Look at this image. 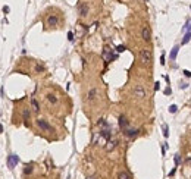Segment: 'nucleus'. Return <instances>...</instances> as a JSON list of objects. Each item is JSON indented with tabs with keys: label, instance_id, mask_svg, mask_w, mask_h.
Listing matches in <instances>:
<instances>
[{
	"label": "nucleus",
	"instance_id": "nucleus-1",
	"mask_svg": "<svg viewBox=\"0 0 191 179\" xmlns=\"http://www.w3.org/2000/svg\"><path fill=\"white\" fill-rule=\"evenodd\" d=\"M140 60L143 65H150L152 62V51L149 48H141L140 51Z\"/></svg>",
	"mask_w": 191,
	"mask_h": 179
},
{
	"label": "nucleus",
	"instance_id": "nucleus-2",
	"mask_svg": "<svg viewBox=\"0 0 191 179\" xmlns=\"http://www.w3.org/2000/svg\"><path fill=\"white\" fill-rule=\"evenodd\" d=\"M37 126L41 129V131H44V132H53V128L49 125V122L47 120H44V119H37Z\"/></svg>",
	"mask_w": 191,
	"mask_h": 179
},
{
	"label": "nucleus",
	"instance_id": "nucleus-3",
	"mask_svg": "<svg viewBox=\"0 0 191 179\" xmlns=\"http://www.w3.org/2000/svg\"><path fill=\"white\" fill-rule=\"evenodd\" d=\"M102 56H103V59H104L106 62H110V60H113V59L116 57V56L113 54V51H112L109 47H104V50H103V54H102Z\"/></svg>",
	"mask_w": 191,
	"mask_h": 179
},
{
	"label": "nucleus",
	"instance_id": "nucleus-4",
	"mask_svg": "<svg viewBox=\"0 0 191 179\" xmlns=\"http://www.w3.org/2000/svg\"><path fill=\"white\" fill-rule=\"evenodd\" d=\"M134 95H135L137 98H140V100H143V98L146 97V91H144L143 85H135V88H134Z\"/></svg>",
	"mask_w": 191,
	"mask_h": 179
},
{
	"label": "nucleus",
	"instance_id": "nucleus-5",
	"mask_svg": "<svg viewBox=\"0 0 191 179\" xmlns=\"http://www.w3.org/2000/svg\"><path fill=\"white\" fill-rule=\"evenodd\" d=\"M47 25H49L50 28L57 26V25H59V18H57L56 15H49V16H47Z\"/></svg>",
	"mask_w": 191,
	"mask_h": 179
},
{
	"label": "nucleus",
	"instance_id": "nucleus-6",
	"mask_svg": "<svg viewBox=\"0 0 191 179\" xmlns=\"http://www.w3.org/2000/svg\"><path fill=\"white\" fill-rule=\"evenodd\" d=\"M116 145H118V140L113 138V140H107V141H106L104 148H106V151H113V150L116 148Z\"/></svg>",
	"mask_w": 191,
	"mask_h": 179
},
{
	"label": "nucleus",
	"instance_id": "nucleus-7",
	"mask_svg": "<svg viewBox=\"0 0 191 179\" xmlns=\"http://www.w3.org/2000/svg\"><path fill=\"white\" fill-rule=\"evenodd\" d=\"M18 163H19V157H18L16 154H10V156L7 157V165H9L10 169H13Z\"/></svg>",
	"mask_w": 191,
	"mask_h": 179
},
{
	"label": "nucleus",
	"instance_id": "nucleus-8",
	"mask_svg": "<svg viewBox=\"0 0 191 179\" xmlns=\"http://www.w3.org/2000/svg\"><path fill=\"white\" fill-rule=\"evenodd\" d=\"M88 4L87 3H79V6H78V13H79V16H87L88 15Z\"/></svg>",
	"mask_w": 191,
	"mask_h": 179
},
{
	"label": "nucleus",
	"instance_id": "nucleus-9",
	"mask_svg": "<svg viewBox=\"0 0 191 179\" xmlns=\"http://www.w3.org/2000/svg\"><path fill=\"white\" fill-rule=\"evenodd\" d=\"M97 95H99V91H97V88H91V90L87 93V101L93 103V101L97 98Z\"/></svg>",
	"mask_w": 191,
	"mask_h": 179
},
{
	"label": "nucleus",
	"instance_id": "nucleus-10",
	"mask_svg": "<svg viewBox=\"0 0 191 179\" xmlns=\"http://www.w3.org/2000/svg\"><path fill=\"white\" fill-rule=\"evenodd\" d=\"M141 37H143L144 41H150V40H152V31H150L149 26H144V28H143V31H141Z\"/></svg>",
	"mask_w": 191,
	"mask_h": 179
},
{
	"label": "nucleus",
	"instance_id": "nucleus-11",
	"mask_svg": "<svg viewBox=\"0 0 191 179\" xmlns=\"http://www.w3.org/2000/svg\"><path fill=\"white\" fill-rule=\"evenodd\" d=\"M124 134H125V137H128V138H134V137H137V135H138V129H134V128H127V129L124 131Z\"/></svg>",
	"mask_w": 191,
	"mask_h": 179
},
{
	"label": "nucleus",
	"instance_id": "nucleus-12",
	"mask_svg": "<svg viewBox=\"0 0 191 179\" xmlns=\"http://www.w3.org/2000/svg\"><path fill=\"white\" fill-rule=\"evenodd\" d=\"M110 135H112L110 128H102V131H100V137L102 138H104L107 141V140H110Z\"/></svg>",
	"mask_w": 191,
	"mask_h": 179
},
{
	"label": "nucleus",
	"instance_id": "nucleus-13",
	"mask_svg": "<svg viewBox=\"0 0 191 179\" xmlns=\"http://www.w3.org/2000/svg\"><path fill=\"white\" fill-rule=\"evenodd\" d=\"M119 126H121V129H122V131H125V129L128 128V119H127L124 115H121V116H119Z\"/></svg>",
	"mask_w": 191,
	"mask_h": 179
},
{
	"label": "nucleus",
	"instance_id": "nucleus-14",
	"mask_svg": "<svg viewBox=\"0 0 191 179\" xmlns=\"http://www.w3.org/2000/svg\"><path fill=\"white\" fill-rule=\"evenodd\" d=\"M178 50H179V47L178 46H175L172 50H171V54H169V57H171V60H175L177 59V54H178Z\"/></svg>",
	"mask_w": 191,
	"mask_h": 179
},
{
	"label": "nucleus",
	"instance_id": "nucleus-15",
	"mask_svg": "<svg viewBox=\"0 0 191 179\" xmlns=\"http://www.w3.org/2000/svg\"><path fill=\"white\" fill-rule=\"evenodd\" d=\"M118 179H132V178H131V175H129L128 172L122 170V172H119V175H118Z\"/></svg>",
	"mask_w": 191,
	"mask_h": 179
},
{
	"label": "nucleus",
	"instance_id": "nucleus-16",
	"mask_svg": "<svg viewBox=\"0 0 191 179\" xmlns=\"http://www.w3.org/2000/svg\"><path fill=\"white\" fill-rule=\"evenodd\" d=\"M31 107H32L34 112H40V106H38V103H37L35 98H31Z\"/></svg>",
	"mask_w": 191,
	"mask_h": 179
},
{
	"label": "nucleus",
	"instance_id": "nucleus-17",
	"mask_svg": "<svg viewBox=\"0 0 191 179\" xmlns=\"http://www.w3.org/2000/svg\"><path fill=\"white\" fill-rule=\"evenodd\" d=\"M47 100H49L51 104H56V103H57V97H56L54 94H47Z\"/></svg>",
	"mask_w": 191,
	"mask_h": 179
},
{
	"label": "nucleus",
	"instance_id": "nucleus-18",
	"mask_svg": "<svg viewBox=\"0 0 191 179\" xmlns=\"http://www.w3.org/2000/svg\"><path fill=\"white\" fill-rule=\"evenodd\" d=\"M190 31H191V19H188V21L185 22L184 28H182V32H190Z\"/></svg>",
	"mask_w": 191,
	"mask_h": 179
},
{
	"label": "nucleus",
	"instance_id": "nucleus-19",
	"mask_svg": "<svg viewBox=\"0 0 191 179\" xmlns=\"http://www.w3.org/2000/svg\"><path fill=\"white\" fill-rule=\"evenodd\" d=\"M190 40H191V32H187V34L184 35V38H182V43H181V44L184 46V44H187Z\"/></svg>",
	"mask_w": 191,
	"mask_h": 179
},
{
	"label": "nucleus",
	"instance_id": "nucleus-20",
	"mask_svg": "<svg viewBox=\"0 0 191 179\" xmlns=\"http://www.w3.org/2000/svg\"><path fill=\"white\" fill-rule=\"evenodd\" d=\"M97 125H99V126H102V128H109V125H107V122H106L104 119H99Z\"/></svg>",
	"mask_w": 191,
	"mask_h": 179
},
{
	"label": "nucleus",
	"instance_id": "nucleus-21",
	"mask_svg": "<svg viewBox=\"0 0 191 179\" xmlns=\"http://www.w3.org/2000/svg\"><path fill=\"white\" fill-rule=\"evenodd\" d=\"M177 110H178V107H177L175 104H171V106H169V113H177Z\"/></svg>",
	"mask_w": 191,
	"mask_h": 179
},
{
	"label": "nucleus",
	"instance_id": "nucleus-22",
	"mask_svg": "<svg viewBox=\"0 0 191 179\" xmlns=\"http://www.w3.org/2000/svg\"><path fill=\"white\" fill-rule=\"evenodd\" d=\"M22 116H24V119H28V118H29V110H28V109H24Z\"/></svg>",
	"mask_w": 191,
	"mask_h": 179
},
{
	"label": "nucleus",
	"instance_id": "nucleus-23",
	"mask_svg": "<svg viewBox=\"0 0 191 179\" xmlns=\"http://www.w3.org/2000/svg\"><path fill=\"white\" fill-rule=\"evenodd\" d=\"M31 172H32V166H26V167L24 169V173H25V175H29Z\"/></svg>",
	"mask_w": 191,
	"mask_h": 179
},
{
	"label": "nucleus",
	"instance_id": "nucleus-24",
	"mask_svg": "<svg viewBox=\"0 0 191 179\" xmlns=\"http://www.w3.org/2000/svg\"><path fill=\"white\" fill-rule=\"evenodd\" d=\"M125 50H127L125 46H118V47H116V51H118V53H122V51H125Z\"/></svg>",
	"mask_w": 191,
	"mask_h": 179
},
{
	"label": "nucleus",
	"instance_id": "nucleus-25",
	"mask_svg": "<svg viewBox=\"0 0 191 179\" xmlns=\"http://www.w3.org/2000/svg\"><path fill=\"white\" fill-rule=\"evenodd\" d=\"M35 71H37V72H43V71H44V66H41V65H37V66H35Z\"/></svg>",
	"mask_w": 191,
	"mask_h": 179
},
{
	"label": "nucleus",
	"instance_id": "nucleus-26",
	"mask_svg": "<svg viewBox=\"0 0 191 179\" xmlns=\"http://www.w3.org/2000/svg\"><path fill=\"white\" fill-rule=\"evenodd\" d=\"M163 135H165V137L169 135V132H168V126H166V125H163Z\"/></svg>",
	"mask_w": 191,
	"mask_h": 179
},
{
	"label": "nucleus",
	"instance_id": "nucleus-27",
	"mask_svg": "<svg viewBox=\"0 0 191 179\" xmlns=\"http://www.w3.org/2000/svg\"><path fill=\"white\" fill-rule=\"evenodd\" d=\"M68 38H69V41H74V34H72V32H68Z\"/></svg>",
	"mask_w": 191,
	"mask_h": 179
},
{
	"label": "nucleus",
	"instance_id": "nucleus-28",
	"mask_svg": "<svg viewBox=\"0 0 191 179\" xmlns=\"http://www.w3.org/2000/svg\"><path fill=\"white\" fill-rule=\"evenodd\" d=\"M175 173H177V169H172V170H171V172H169V176H171V178H172V176H174V175H175Z\"/></svg>",
	"mask_w": 191,
	"mask_h": 179
},
{
	"label": "nucleus",
	"instance_id": "nucleus-29",
	"mask_svg": "<svg viewBox=\"0 0 191 179\" xmlns=\"http://www.w3.org/2000/svg\"><path fill=\"white\" fill-rule=\"evenodd\" d=\"M184 75H185V76H188V78H190V76H191V72H190V71H184Z\"/></svg>",
	"mask_w": 191,
	"mask_h": 179
},
{
	"label": "nucleus",
	"instance_id": "nucleus-30",
	"mask_svg": "<svg viewBox=\"0 0 191 179\" xmlns=\"http://www.w3.org/2000/svg\"><path fill=\"white\" fill-rule=\"evenodd\" d=\"M171 93H172V91H171V88H166V90H165V94H166V95H169Z\"/></svg>",
	"mask_w": 191,
	"mask_h": 179
},
{
	"label": "nucleus",
	"instance_id": "nucleus-31",
	"mask_svg": "<svg viewBox=\"0 0 191 179\" xmlns=\"http://www.w3.org/2000/svg\"><path fill=\"white\" fill-rule=\"evenodd\" d=\"M85 179H97V176H96V175H91V176H87Z\"/></svg>",
	"mask_w": 191,
	"mask_h": 179
},
{
	"label": "nucleus",
	"instance_id": "nucleus-32",
	"mask_svg": "<svg viewBox=\"0 0 191 179\" xmlns=\"http://www.w3.org/2000/svg\"><path fill=\"white\" fill-rule=\"evenodd\" d=\"M3 12H4V13H7V12H9V7H7V6H4V7H3Z\"/></svg>",
	"mask_w": 191,
	"mask_h": 179
},
{
	"label": "nucleus",
	"instance_id": "nucleus-33",
	"mask_svg": "<svg viewBox=\"0 0 191 179\" xmlns=\"http://www.w3.org/2000/svg\"><path fill=\"white\" fill-rule=\"evenodd\" d=\"M187 87H188V84H181V88H182V90H185Z\"/></svg>",
	"mask_w": 191,
	"mask_h": 179
},
{
	"label": "nucleus",
	"instance_id": "nucleus-34",
	"mask_svg": "<svg viewBox=\"0 0 191 179\" xmlns=\"http://www.w3.org/2000/svg\"><path fill=\"white\" fill-rule=\"evenodd\" d=\"M159 85H160V84H159V82H156V84H154V90H156V91H157V90H159Z\"/></svg>",
	"mask_w": 191,
	"mask_h": 179
},
{
	"label": "nucleus",
	"instance_id": "nucleus-35",
	"mask_svg": "<svg viewBox=\"0 0 191 179\" xmlns=\"http://www.w3.org/2000/svg\"><path fill=\"white\" fill-rule=\"evenodd\" d=\"M1 131H3V126H1V125H0V132H1Z\"/></svg>",
	"mask_w": 191,
	"mask_h": 179
},
{
	"label": "nucleus",
	"instance_id": "nucleus-36",
	"mask_svg": "<svg viewBox=\"0 0 191 179\" xmlns=\"http://www.w3.org/2000/svg\"><path fill=\"white\" fill-rule=\"evenodd\" d=\"M146 1H147V0H146Z\"/></svg>",
	"mask_w": 191,
	"mask_h": 179
}]
</instances>
